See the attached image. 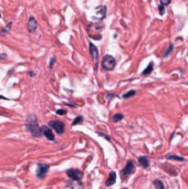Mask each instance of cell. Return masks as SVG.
Returning <instances> with one entry per match:
<instances>
[{"label":"cell","mask_w":188,"mask_h":189,"mask_svg":"<svg viewBox=\"0 0 188 189\" xmlns=\"http://www.w3.org/2000/svg\"><path fill=\"white\" fill-rule=\"evenodd\" d=\"M134 171H135V165H134V163L132 162V160H128V162L126 163V166L121 170L122 180H126L131 175L134 174Z\"/></svg>","instance_id":"cell-3"},{"label":"cell","mask_w":188,"mask_h":189,"mask_svg":"<svg viewBox=\"0 0 188 189\" xmlns=\"http://www.w3.org/2000/svg\"><path fill=\"white\" fill-rule=\"evenodd\" d=\"M116 65V60L114 57L110 54H106L103 59H102V67L106 71H113Z\"/></svg>","instance_id":"cell-2"},{"label":"cell","mask_w":188,"mask_h":189,"mask_svg":"<svg viewBox=\"0 0 188 189\" xmlns=\"http://www.w3.org/2000/svg\"><path fill=\"white\" fill-rule=\"evenodd\" d=\"M55 61H57V59H55L54 57H52L51 61H50V63H49V69H50V70H52V69H53V65H54Z\"/></svg>","instance_id":"cell-19"},{"label":"cell","mask_w":188,"mask_h":189,"mask_svg":"<svg viewBox=\"0 0 188 189\" xmlns=\"http://www.w3.org/2000/svg\"><path fill=\"white\" fill-rule=\"evenodd\" d=\"M7 58V54L6 53H1L0 54V60H2V59H6Z\"/></svg>","instance_id":"cell-26"},{"label":"cell","mask_w":188,"mask_h":189,"mask_svg":"<svg viewBox=\"0 0 188 189\" xmlns=\"http://www.w3.org/2000/svg\"><path fill=\"white\" fill-rule=\"evenodd\" d=\"M57 114L58 115H65L67 114V110H58L57 111Z\"/></svg>","instance_id":"cell-24"},{"label":"cell","mask_w":188,"mask_h":189,"mask_svg":"<svg viewBox=\"0 0 188 189\" xmlns=\"http://www.w3.org/2000/svg\"><path fill=\"white\" fill-rule=\"evenodd\" d=\"M105 96H106V98H107V100H110L111 98H114V96H116V95L115 94H111V93H107Z\"/></svg>","instance_id":"cell-25"},{"label":"cell","mask_w":188,"mask_h":189,"mask_svg":"<svg viewBox=\"0 0 188 189\" xmlns=\"http://www.w3.org/2000/svg\"><path fill=\"white\" fill-rule=\"evenodd\" d=\"M29 75H30V76H34V73H33V72H29Z\"/></svg>","instance_id":"cell-28"},{"label":"cell","mask_w":188,"mask_h":189,"mask_svg":"<svg viewBox=\"0 0 188 189\" xmlns=\"http://www.w3.org/2000/svg\"><path fill=\"white\" fill-rule=\"evenodd\" d=\"M0 18H1V13H0Z\"/></svg>","instance_id":"cell-29"},{"label":"cell","mask_w":188,"mask_h":189,"mask_svg":"<svg viewBox=\"0 0 188 189\" xmlns=\"http://www.w3.org/2000/svg\"><path fill=\"white\" fill-rule=\"evenodd\" d=\"M135 94H136V91H135V90H131V91H128L127 93H125L122 98H132V96H134Z\"/></svg>","instance_id":"cell-17"},{"label":"cell","mask_w":188,"mask_h":189,"mask_svg":"<svg viewBox=\"0 0 188 189\" xmlns=\"http://www.w3.org/2000/svg\"><path fill=\"white\" fill-rule=\"evenodd\" d=\"M115 181H116V174L114 173V171H111V173H110L109 178H107V180L105 181V185L107 187L113 186V185L115 184Z\"/></svg>","instance_id":"cell-10"},{"label":"cell","mask_w":188,"mask_h":189,"mask_svg":"<svg viewBox=\"0 0 188 189\" xmlns=\"http://www.w3.org/2000/svg\"><path fill=\"white\" fill-rule=\"evenodd\" d=\"M83 122V116H78L74 121H73L72 123V126H75V125H79V124H81V123Z\"/></svg>","instance_id":"cell-18"},{"label":"cell","mask_w":188,"mask_h":189,"mask_svg":"<svg viewBox=\"0 0 188 189\" xmlns=\"http://www.w3.org/2000/svg\"><path fill=\"white\" fill-rule=\"evenodd\" d=\"M166 159H169V160H178V162H184L185 160L184 157H180V156H176V155H167Z\"/></svg>","instance_id":"cell-13"},{"label":"cell","mask_w":188,"mask_h":189,"mask_svg":"<svg viewBox=\"0 0 188 189\" xmlns=\"http://www.w3.org/2000/svg\"><path fill=\"white\" fill-rule=\"evenodd\" d=\"M153 185H154L155 188H157V189H164L165 188V185L163 183H162L161 180H154V183H153Z\"/></svg>","instance_id":"cell-15"},{"label":"cell","mask_w":188,"mask_h":189,"mask_svg":"<svg viewBox=\"0 0 188 189\" xmlns=\"http://www.w3.org/2000/svg\"><path fill=\"white\" fill-rule=\"evenodd\" d=\"M122 119H124V115L122 113H118V114H115V115H113L112 121L114 123H117V122H120V121H122Z\"/></svg>","instance_id":"cell-16"},{"label":"cell","mask_w":188,"mask_h":189,"mask_svg":"<svg viewBox=\"0 0 188 189\" xmlns=\"http://www.w3.org/2000/svg\"><path fill=\"white\" fill-rule=\"evenodd\" d=\"M24 127H26V129H27L29 133H31L32 136H34V137L39 138V137H41V136H43L41 126H39V124H38V119H37V117L34 115L28 116Z\"/></svg>","instance_id":"cell-1"},{"label":"cell","mask_w":188,"mask_h":189,"mask_svg":"<svg viewBox=\"0 0 188 189\" xmlns=\"http://www.w3.org/2000/svg\"><path fill=\"white\" fill-rule=\"evenodd\" d=\"M153 70H154V63L153 62H151V63L147 65V67H146L145 70L143 71L142 72V74L144 76H146V75H148V74H151L153 72Z\"/></svg>","instance_id":"cell-12"},{"label":"cell","mask_w":188,"mask_h":189,"mask_svg":"<svg viewBox=\"0 0 188 189\" xmlns=\"http://www.w3.org/2000/svg\"><path fill=\"white\" fill-rule=\"evenodd\" d=\"M159 2H161V5H163V6H168L170 2H172V0H159Z\"/></svg>","instance_id":"cell-21"},{"label":"cell","mask_w":188,"mask_h":189,"mask_svg":"<svg viewBox=\"0 0 188 189\" xmlns=\"http://www.w3.org/2000/svg\"><path fill=\"white\" fill-rule=\"evenodd\" d=\"M0 100H5V101H9V98L3 96V95H0Z\"/></svg>","instance_id":"cell-27"},{"label":"cell","mask_w":188,"mask_h":189,"mask_svg":"<svg viewBox=\"0 0 188 189\" xmlns=\"http://www.w3.org/2000/svg\"><path fill=\"white\" fill-rule=\"evenodd\" d=\"M27 27H28V31H29V32H31V33L36 32L37 28H38V22H37V20L34 19V17H30V18H29Z\"/></svg>","instance_id":"cell-8"},{"label":"cell","mask_w":188,"mask_h":189,"mask_svg":"<svg viewBox=\"0 0 188 189\" xmlns=\"http://www.w3.org/2000/svg\"><path fill=\"white\" fill-rule=\"evenodd\" d=\"M138 163L143 168H148L149 167V159L146 156H141L138 157Z\"/></svg>","instance_id":"cell-11"},{"label":"cell","mask_w":188,"mask_h":189,"mask_svg":"<svg viewBox=\"0 0 188 189\" xmlns=\"http://www.w3.org/2000/svg\"><path fill=\"white\" fill-rule=\"evenodd\" d=\"M41 129H42V134L43 136H46L49 140H51V142H54V134H53V132H52V128L50 126H46L43 125L41 126Z\"/></svg>","instance_id":"cell-7"},{"label":"cell","mask_w":188,"mask_h":189,"mask_svg":"<svg viewBox=\"0 0 188 189\" xmlns=\"http://www.w3.org/2000/svg\"><path fill=\"white\" fill-rule=\"evenodd\" d=\"M11 26H12V21H9V22H8V25L6 26V28H2V29L0 30V34H1V36H3V34L8 33V32H9V30H10V28H11Z\"/></svg>","instance_id":"cell-14"},{"label":"cell","mask_w":188,"mask_h":189,"mask_svg":"<svg viewBox=\"0 0 188 189\" xmlns=\"http://www.w3.org/2000/svg\"><path fill=\"white\" fill-rule=\"evenodd\" d=\"M158 11H159V15H163L165 13V6H163V5H159V7H158Z\"/></svg>","instance_id":"cell-20"},{"label":"cell","mask_w":188,"mask_h":189,"mask_svg":"<svg viewBox=\"0 0 188 189\" xmlns=\"http://www.w3.org/2000/svg\"><path fill=\"white\" fill-rule=\"evenodd\" d=\"M49 169H50V165L47 164H42V163H39L37 165V170H36V175L39 179H43L44 177L48 174Z\"/></svg>","instance_id":"cell-4"},{"label":"cell","mask_w":188,"mask_h":189,"mask_svg":"<svg viewBox=\"0 0 188 189\" xmlns=\"http://www.w3.org/2000/svg\"><path fill=\"white\" fill-rule=\"evenodd\" d=\"M173 51V44H170L169 46H168V49H167V51L164 53V58H166L167 55H168V53H170V52Z\"/></svg>","instance_id":"cell-23"},{"label":"cell","mask_w":188,"mask_h":189,"mask_svg":"<svg viewBox=\"0 0 188 189\" xmlns=\"http://www.w3.org/2000/svg\"><path fill=\"white\" fill-rule=\"evenodd\" d=\"M97 135H99V136H102V137H104L105 139L109 140V142L111 140V137H110L109 135H105V134H103V133H101V132H97Z\"/></svg>","instance_id":"cell-22"},{"label":"cell","mask_w":188,"mask_h":189,"mask_svg":"<svg viewBox=\"0 0 188 189\" xmlns=\"http://www.w3.org/2000/svg\"><path fill=\"white\" fill-rule=\"evenodd\" d=\"M67 175L68 177L70 178V179H72L73 181H78V183H80L81 181V179H82L83 177V173L81 170H79V169H75V168H71V169H68L67 170Z\"/></svg>","instance_id":"cell-5"},{"label":"cell","mask_w":188,"mask_h":189,"mask_svg":"<svg viewBox=\"0 0 188 189\" xmlns=\"http://www.w3.org/2000/svg\"><path fill=\"white\" fill-rule=\"evenodd\" d=\"M89 49H90V55H91V58L93 61H96L97 58H99V50L95 46H94L93 43H90L89 44Z\"/></svg>","instance_id":"cell-9"},{"label":"cell","mask_w":188,"mask_h":189,"mask_svg":"<svg viewBox=\"0 0 188 189\" xmlns=\"http://www.w3.org/2000/svg\"><path fill=\"white\" fill-rule=\"evenodd\" d=\"M49 126L53 129V131L57 133V134L61 135L64 133V123L61 122V121H50L49 122Z\"/></svg>","instance_id":"cell-6"}]
</instances>
